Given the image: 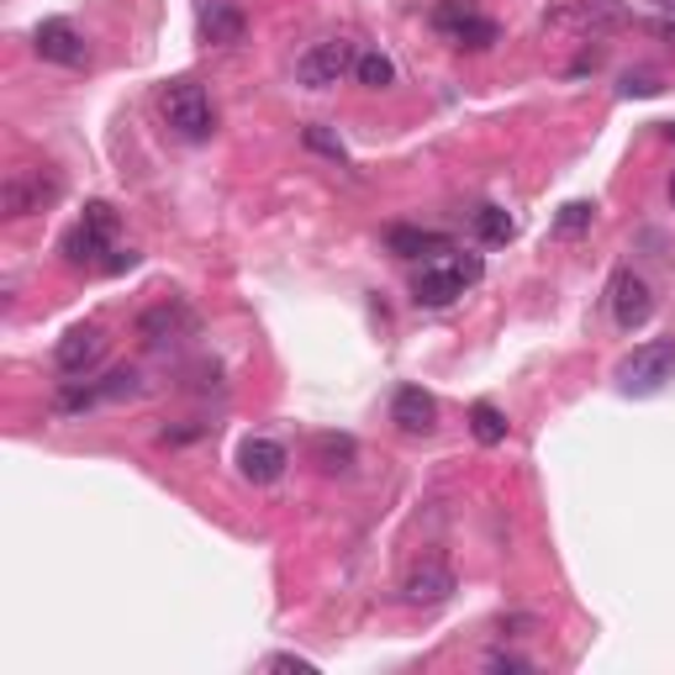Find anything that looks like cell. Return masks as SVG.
<instances>
[{
  "mask_svg": "<svg viewBox=\"0 0 675 675\" xmlns=\"http://www.w3.org/2000/svg\"><path fill=\"white\" fill-rule=\"evenodd\" d=\"M265 671H296V675H312L317 665H312V660H301V654H269V660H265Z\"/></svg>",
  "mask_w": 675,
  "mask_h": 675,
  "instance_id": "cell-24",
  "label": "cell"
},
{
  "mask_svg": "<svg viewBox=\"0 0 675 675\" xmlns=\"http://www.w3.org/2000/svg\"><path fill=\"white\" fill-rule=\"evenodd\" d=\"M286 443H275V438H243L238 443V475L254 485H275L280 475H286Z\"/></svg>",
  "mask_w": 675,
  "mask_h": 675,
  "instance_id": "cell-12",
  "label": "cell"
},
{
  "mask_svg": "<svg viewBox=\"0 0 675 675\" xmlns=\"http://www.w3.org/2000/svg\"><path fill=\"white\" fill-rule=\"evenodd\" d=\"M470 433L481 438L485 449L506 443V411H502V407H491V401H475V407H470Z\"/></svg>",
  "mask_w": 675,
  "mask_h": 675,
  "instance_id": "cell-17",
  "label": "cell"
},
{
  "mask_svg": "<svg viewBox=\"0 0 675 675\" xmlns=\"http://www.w3.org/2000/svg\"><path fill=\"white\" fill-rule=\"evenodd\" d=\"M32 53H38L43 64H58V69H85V64H90V43H85L79 26L64 22V17L38 22V32H32Z\"/></svg>",
  "mask_w": 675,
  "mask_h": 675,
  "instance_id": "cell-7",
  "label": "cell"
},
{
  "mask_svg": "<svg viewBox=\"0 0 675 675\" xmlns=\"http://www.w3.org/2000/svg\"><path fill=\"white\" fill-rule=\"evenodd\" d=\"M58 254H64V265H74V269H106L100 254H117V212H111V201H90L85 217L64 233Z\"/></svg>",
  "mask_w": 675,
  "mask_h": 675,
  "instance_id": "cell-2",
  "label": "cell"
},
{
  "mask_svg": "<svg viewBox=\"0 0 675 675\" xmlns=\"http://www.w3.org/2000/svg\"><path fill=\"white\" fill-rule=\"evenodd\" d=\"M386 248L396 259H422V254H443L449 238H443V233H422V227H390Z\"/></svg>",
  "mask_w": 675,
  "mask_h": 675,
  "instance_id": "cell-16",
  "label": "cell"
},
{
  "mask_svg": "<svg viewBox=\"0 0 675 675\" xmlns=\"http://www.w3.org/2000/svg\"><path fill=\"white\" fill-rule=\"evenodd\" d=\"M591 222H597V206H591V201H565L559 217H555V233L559 238H576V233H586Z\"/></svg>",
  "mask_w": 675,
  "mask_h": 675,
  "instance_id": "cell-21",
  "label": "cell"
},
{
  "mask_svg": "<svg viewBox=\"0 0 675 675\" xmlns=\"http://www.w3.org/2000/svg\"><path fill=\"white\" fill-rule=\"evenodd\" d=\"M654 90H660L654 79H628L623 85V96H654Z\"/></svg>",
  "mask_w": 675,
  "mask_h": 675,
  "instance_id": "cell-27",
  "label": "cell"
},
{
  "mask_svg": "<svg viewBox=\"0 0 675 675\" xmlns=\"http://www.w3.org/2000/svg\"><path fill=\"white\" fill-rule=\"evenodd\" d=\"M195 26H201V38L212 49H233V43H243V32H248V17L238 11V0H201Z\"/></svg>",
  "mask_w": 675,
  "mask_h": 675,
  "instance_id": "cell-13",
  "label": "cell"
},
{
  "mask_svg": "<svg viewBox=\"0 0 675 675\" xmlns=\"http://www.w3.org/2000/svg\"><path fill=\"white\" fill-rule=\"evenodd\" d=\"M675 381V338H650L618 364V386L628 396H654Z\"/></svg>",
  "mask_w": 675,
  "mask_h": 675,
  "instance_id": "cell-3",
  "label": "cell"
},
{
  "mask_svg": "<svg viewBox=\"0 0 675 675\" xmlns=\"http://www.w3.org/2000/svg\"><path fill=\"white\" fill-rule=\"evenodd\" d=\"M354 43L349 38H328V43H312V49L296 58V79L307 85V90H328V85H338L343 74H354Z\"/></svg>",
  "mask_w": 675,
  "mask_h": 675,
  "instance_id": "cell-6",
  "label": "cell"
},
{
  "mask_svg": "<svg viewBox=\"0 0 675 675\" xmlns=\"http://www.w3.org/2000/svg\"><path fill=\"white\" fill-rule=\"evenodd\" d=\"M96 401H127V396H138L143 390V375L132 369V364H121V369H111L106 381H96Z\"/></svg>",
  "mask_w": 675,
  "mask_h": 675,
  "instance_id": "cell-20",
  "label": "cell"
},
{
  "mask_svg": "<svg viewBox=\"0 0 675 675\" xmlns=\"http://www.w3.org/2000/svg\"><path fill=\"white\" fill-rule=\"evenodd\" d=\"M485 671H533V660H523V654H491V660H485Z\"/></svg>",
  "mask_w": 675,
  "mask_h": 675,
  "instance_id": "cell-26",
  "label": "cell"
},
{
  "mask_svg": "<svg viewBox=\"0 0 675 675\" xmlns=\"http://www.w3.org/2000/svg\"><path fill=\"white\" fill-rule=\"evenodd\" d=\"M475 17H481V0H438L433 6V26L443 38H454L459 26H470Z\"/></svg>",
  "mask_w": 675,
  "mask_h": 675,
  "instance_id": "cell-19",
  "label": "cell"
},
{
  "mask_svg": "<svg viewBox=\"0 0 675 675\" xmlns=\"http://www.w3.org/2000/svg\"><path fill=\"white\" fill-rule=\"evenodd\" d=\"M354 79H360L364 90H390V85H396V64H390L386 53H360V58H354Z\"/></svg>",
  "mask_w": 675,
  "mask_h": 675,
  "instance_id": "cell-18",
  "label": "cell"
},
{
  "mask_svg": "<svg viewBox=\"0 0 675 675\" xmlns=\"http://www.w3.org/2000/svg\"><path fill=\"white\" fill-rule=\"evenodd\" d=\"M660 6H665V11H675V0H660Z\"/></svg>",
  "mask_w": 675,
  "mask_h": 675,
  "instance_id": "cell-29",
  "label": "cell"
},
{
  "mask_svg": "<svg viewBox=\"0 0 675 675\" xmlns=\"http://www.w3.org/2000/svg\"><path fill=\"white\" fill-rule=\"evenodd\" d=\"M449 597H454V570L443 559H422L401 580V602H411V607H438V602H449Z\"/></svg>",
  "mask_w": 675,
  "mask_h": 675,
  "instance_id": "cell-11",
  "label": "cell"
},
{
  "mask_svg": "<svg viewBox=\"0 0 675 675\" xmlns=\"http://www.w3.org/2000/svg\"><path fill=\"white\" fill-rule=\"evenodd\" d=\"M481 280V259H454V265H422V275L411 280L417 307H454L464 286Z\"/></svg>",
  "mask_w": 675,
  "mask_h": 675,
  "instance_id": "cell-5",
  "label": "cell"
},
{
  "mask_svg": "<svg viewBox=\"0 0 675 675\" xmlns=\"http://www.w3.org/2000/svg\"><path fill=\"white\" fill-rule=\"evenodd\" d=\"M307 454H312V464L322 470V475H349L354 459H360V443H354L349 433H317Z\"/></svg>",
  "mask_w": 675,
  "mask_h": 675,
  "instance_id": "cell-15",
  "label": "cell"
},
{
  "mask_svg": "<svg viewBox=\"0 0 675 675\" xmlns=\"http://www.w3.org/2000/svg\"><path fill=\"white\" fill-rule=\"evenodd\" d=\"M475 233H481L485 243H506L512 238V217H506L502 206H481V212H475Z\"/></svg>",
  "mask_w": 675,
  "mask_h": 675,
  "instance_id": "cell-22",
  "label": "cell"
},
{
  "mask_svg": "<svg viewBox=\"0 0 675 675\" xmlns=\"http://www.w3.org/2000/svg\"><path fill=\"white\" fill-rule=\"evenodd\" d=\"M671 138H675V121H671Z\"/></svg>",
  "mask_w": 675,
  "mask_h": 675,
  "instance_id": "cell-30",
  "label": "cell"
},
{
  "mask_svg": "<svg viewBox=\"0 0 675 675\" xmlns=\"http://www.w3.org/2000/svg\"><path fill=\"white\" fill-rule=\"evenodd\" d=\"M454 43L459 49H491V43H496V22H491V17H475L470 26L454 32Z\"/></svg>",
  "mask_w": 675,
  "mask_h": 675,
  "instance_id": "cell-23",
  "label": "cell"
},
{
  "mask_svg": "<svg viewBox=\"0 0 675 675\" xmlns=\"http://www.w3.org/2000/svg\"><path fill=\"white\" fill-rule=\"evenodd\" d=\"M159 111H164L169 132L185 138V143H206L217 132V106H212L201 79H169L159 90Z\"/></svg>",
  "mask_w": 675,
  "mask_h": 675,
  "instance_id": "cell-1",
  "label": "cell"
},
{
  "mask_svg": "<svg viewBox=\"0 0 675 675\" xmlns=\"http://www.w3.org/2000/svg\"><path fill=\"white\" fill-rule=\"evenodd\" d=\"M191 333H195V312L185 301H174V296L138 317V338H143L148 349H169V343H180V338H191Z\"/></svg>",
  "mask_w": 675,
  "mask_h": 675,
  "instance_id": "cell-10",
  "label": "cell"
},
{
  "mask_svg": "<svg viewBox=\"0 0 675 675\" xmlns=\"http://www.w3.org/2000/svg\"><path fill=\"white\" fill-rule=\"evenodd\" d=\"M106 349H111V338L100 322H74L69 333L58 338V349H53V364L64 369V375H85V369H96L106 360Z\"/></svg>",
  "mask_w": 675,
  "mask_h": 675,
  "instance_id": "cell-8",
  "label": "cell"
},
{
  "mask_svg": "<svg viewBox=\"0 0 675 675\" xmlns=\"http://www.w3.org/2000/svg\"><path fill=\"white\" fill-rule=\"evenodd\" d=\"M64 195V180L49 174V169H11L6 185H0V217L6 222H22L32 212H43Z\"/></svg>",
  "mask_w": 675,
  "mask_h": 675,
  "instance_id": "cell-4",
  "label": "cell"
},
{
  "mask_svg": "<svg viewBox=\"0 0 675 675\" xmlns=\"http://www.w3.org/2000/svg\"><path fill=\"white\" fill-rule=\"evenodd\" d=\"M307 143H312L317 153H333V159H343V143H338L333 132H322V127H307Z\"/></svg>",
  "mask_w": 675,
  "mask_h": 675,
  "instance_id": "cell-25",
  "label": "cell"
},
{
  "mask_svg": "<svg viewBox=\"0 0 675 675\" xmlns=\"http://www.w3.org/2000/svg\"><path fill=\"white\" fill-rule=\"evenodd\" d=\"M390 422L411 438H428L438 428V401L422 386H401L390 396Z\"/></svg>",
  "mask_w": 675,
  "mask_h": 675,
  "instance_id": "cell-14",
  "label": "cell"
},
{
  "mask_svg": "<svg viewBox=\"0 0 675 675\" xmlns=\"http://www.w3.org/2000/svg\"><path fill=\"white\" fill-rule=\"evenodd\" d=\"M607 301H612V322L618 328H644L654 317V290H650V280L644 275H633V269H618L612 275V290H607Z\"/></svg>",
  "mask_w": 675,
  "mask_h": 675,
  "instance_id": "cell-9",
  "label": "cell"
},
{
  "mask_svg": "<svg viewBox=\"0 0 675 675\" xmlns=\"http://www.w3.org/2000/svg\"><path fill=\"white\" fill-rule=\"evenodd\" d=\"M671 206H675V174H671Z\"/></svg>",
  "mask_w": 675,
  "mask_h": 675,
  "instance_id": "cell-28",
  "label": "cell"
}]
</instances>
